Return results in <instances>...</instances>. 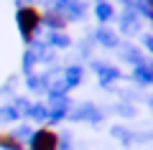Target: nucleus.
I'll return each instance as SVG.
<instances>
[{
	"mask_svg": "<svg viewBox=\"0 0 153 150\" xmlns=\"http://www.w3.org/2000/svg\"><path fill=\"white\" fill-rule=\"evenodd\" d=\"M41 26H44V13L38 10L36 5H21L18 8V31H21L26 43H31L36 38Z\"/></svg>",
	"mask_w": 153,
	"mask_h": 150,
	"instance_id": "1",
	"label": "nucleus"
},
{
	"mask_svg": "<svg viewBox=\"0 0 153 150\" xmlns=\"http://www.w3.org/2000/svg\"><path fill=\"white\" fill-rule=\"evenodd\" d=\"M61 140H59V132L51 127H41L33 132L31 143H28V150H59Z\"/></svg>",
	"mask_w": 153,
	"mask_h": 150,
	"instance_id": "2",
	"label": "nucleus"
},
{
	"mask_svg": "<svg viewBox=\"0 0 153 150\" xmlns=\"http://www.w3.org/2000/svg\"><path fill=\"white\" fill-rule=\"evenodd\" d=\"M151 10H153V0H151Z\"/></svg>",
	"mask_w": 153,
	"mask_h": 150,
	"instance_id": "4",
	"label": "nucleus"
},
{
	"mask_svg": "<svg viewBox=\"0 0 153 150\" xmlns=\"http://www.w3.org/2000/svg\"><path fill=\"white\" fill-rule=\"evenodd\" d=\"M0 148H5V150H23V143L18 135L13 132H0Z\"/></svg>",
	"mask_w": 153,
	"mask_h": 150,
	"instance_id": "3",
	"label": "nucleus"
}]
</instances>
